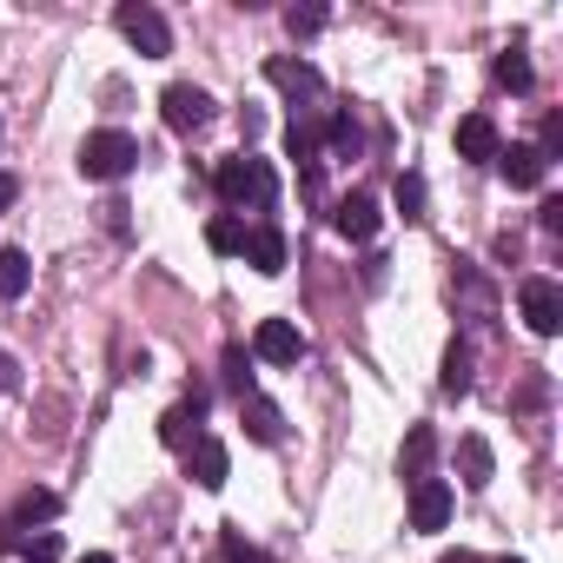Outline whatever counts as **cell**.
Listing matches in <instances>:
<instances>
[{"mask_svg":"<svg viewBox=\"0 0 563 563\" xmlns=\"http://www.w3.org/2000/svg\"><path fill=\"white\" fill-rule=\"evenodd\" d=\"M0 385H14V358L8 352H0Z\"/></svg>","mask_w":563,"mask_h":563,"instance_id":"d6a6232c","label":"cell"},{"mask_svg":"<svg viewBox=\"0 0 563 563\" xmlns=\"http://www.w3.org/2000/svg\"><path fill=\"white\" fill-rule=\"evenodd\" d=\"M21 563H60V537L54 530H34V537H14Z\"/></svg>","mask_w":563,"mask_h":563,"instance_id":"7402d4cb","label":"cell"},{"mask_svg":"<svg viewBox=\"0 0 563 563\" xmlns=\"http://www.w3.org/2000/svg\"><path fill=\"white\" fill-rule=\"evenodd\" d=\"M14 199H21V179H14V173H0V212H8Z\"/></svg>","mask_w":563,"mask_h":563,"instance_id":"4dcf8cb0","label":"cell"},{"mask_svg":"<svg viewBox=\"0 0 563 563\" xmlns=\"http://www.w3.org/2000/svg\"><path fill=\"white\" fill-rule=\"evenodd\" d=\"M27 286H34V265H27V252L0 245V299H21Z\"/></svg>","mask_w":563,"mask_h":563,"instance_id":"e0dca14e","label":"cell"},{"mask_svg":"<svg viewBox=\"0 0 563 563\" xmlns=\"http://www.w3.org/2000/svg\"><path fill=\"white\" fill-rule=\"evenodd\" d=\"M286 153L299 159V173H306V192H319V120H292L286 126Z\"/></svg>","mask_w":563,"mask_h":563,"instance_id":"8fae6325","label":"cell"},{"mask_svg":"<svg viewBox=\"0 0 563 563\" xmlns=\"http://www.w3.org/2000/svg\"><path fill=\"white\" fill-rule=\"evenodd\" d=\"M192 424H199V418H192L186 405H173V411L159 418V438H166L173 451H192V444H199V431H192Z\"/></svg>","mask_w":563,"mask_h":563,"instance_id":"ffe728a7","label":"cell"},{"mask_svg":"<svg viewBox=\"0 0 563 563\" xmlns=\"http://www.w3.org/2000/svg\"><path fill=\"white\" fill-rule=\"evenodd\" d=\"M252 352H258L265 365H299V358H306V332H299L292 319H258Z\"/></svg>","mask_w":563,"mask_h":563,"instance_id":"8992f818","label":"cell"},{"mask_svg":"<svg viewBox=\"0 0 563 563\" xmlns=\"http://www.w3.org/2000/svg\"><path fill=\"white\" fill-rule=\"evenodd\" d=\"M543 166H550V159H543L537 146H497V173H504L510 186H523V192L543 186Z\"/></svg>","mask_w":563,"mask_h":563,"instance_id":"7c38bea8","label":"cell"},{"mask_svg":"<svg viewBox=\"0 0 563 563\" xmlns=\"http://www.w3.org/2000/svg\"><path fill=\"white\" fill-rule=\"evenodd\" d=\"M286 27L306 41V34H319V27H325V8H286Z\"/></svg>","mask_w":563,"mask_h":563,"instance_id":"83f0119b","label":"cell"},{"mask_svg":"<svg viewBox=\"0 0 563 563\" xmlns=\"http://www.w3.org/2000/svg\"><path fill=\"white\" fill-rule=\"evenodd\" d=\"M133 166H140V146H133L126 133L107 126V133H87V140H80V173H87V179L113 186V179H126Z\"/></svg>","mask_w":563,"mask_h":563,"instance_id":"7a4b0ae2","label":"cell"},{"mask_svg":"<svg viewBox=\"0 0 563 563\" xmlns=\"http://www.w3.org/2000/svg\"><path fill=\"white\" fill-rule=\"evenodd\" d=\"M517 312H523V325L537 339H556L563 332V286H556V278H523V286H517Z\"/></svg>","mask_w":563,"mask_h":563,"instance_id":"277c9868","label":"cell"},{"mask_svg":"<svg viewBox=\"0 0 563 563\" xmlns=\"http://www.w3.org/2000/svg\"><path fill=\"white\" fill-rule=\"evenodd\" d=\"M186 464H192V484H199V490H219V484H225V444H219V438H199V444L186 451Z\"/></svg>","mask_w":563,"mask_h":563,"instance_id":"5bb4252c","label":"cell"},{"mask_svg":"<svg viewBox=\"0 0 563 563\" xmlns=\"http://www.w3.org/2000/svg\"><path fill=\"white\" fill-rule=\"evenodd\" d=\"M431 457H438V431L431 424H411V438H405V484H418V477H431Z\"/></svg>","mask_w":563,"mask_h":563,"instance_id":"2e32d148","label":"cell"},{"mask_svg":"<svg viewBox=\"0 0 563 563\" xmlns=\"http://www.w3.org/2000/svg\"><path fill=\"white\" fill-rule=\"evenodd\" d=\"M438 563H477V556H471V550H444Z\"/></svg>","mask_w":563,"mask_h":563,"instance_id":"1f68e13d","label":"cell"},{"mask_svg":"<svg viewBox=\"0 0 563 563\" xmlns=\"http://www.w3.org/2000/svg\"><path fill=\"white\" fill-rule=\"evenodd\" d=\"M225 385H232V391H239V398H252V358H245V352H239V345H232V352H225Z\"/></svg>","mask_w":563,"mask_h":563,"instance_id":"4316f807","label":"cell"},{"mask_svg":"<svg viewBox=\"0 0 563 563\" xmlns=\"http://www.w3.org/2000/svg\"><path fill=\"white\" fill-rule=\"evenodd\" d=\"M332 225H339V239L365 245V239L378 232V199H372V192H345V199L332 206Z\"/></svg>","mask_w":563,"mask_h":563,"instance_id":"30bf717a","label":"cell"},{"mask_svg":"<svg viewBox=\"0 0 563 563\" xmlns=\"http://www.w3.org/2000/svg\"><path fill=\"white\" fill-rule=\"evenodd\" d=\"M239 418H245V431H252L258 444H278V438H286V418H278L272 398H239Z\"/></svg>","mask_w":563,"mask_h":563,"instance_id":"9a60e30c","label":"cell"},{"mask_svg":"<svg viewBox=\"0 0 563 563\" xmlns=\"http://www.w3.org/2000/svg\"><path fill=\"white\" fill-rule=\"evenodd\" d=\"M80 563H113V556H100V550H93V556H80Z\"/></svg>","mask_w":563,"mask_h":563,"instance_id":"836d02e7","label":"cell"},{"mask_svg":"<svg viewBox=\"0 0 563 563\" xmlns=\"http://www.w3.org/2000/svg\"><path fill=\"white\" fill-rule=\"evenodd\" d=\"M543 232H563V199H543Z\"/></svg>","mask_w":563,"mask_h":563,"instance_id":"f546056e","label":"cell"},{"mask_svg":"<svg viewBox=\"0 0 563 563\" xmlns=\"http://www.w3.org/2000/svg\"><path fill=\"white\" fill-rule=\"evenodd\" d=\"M438 385H444V398H464V391H471V345H464V339H451L444 378H438Z\"/></svg>","mask_w":563,"mask_h":563,"instance_id":"ac0fdd59","label":"cell"},{"mask_svg":"<svg viewBox=\"0 0 563 563\" xmlns=\"http://www.w3.org/2000/svg\"><path fill=\"white\" fill-rule=\"evenodd\" d=\"M325 140H332V153H358V126H352V113H332V120H325Z\"/></svg>","mask_w":563,"mask_h":563,"instance_id":"484cf974","label":"cell"},{"mask_svg":"<svg viewBox=\"0 0 563 563\" xmlns=\"http://www.w3.org/2000/svg\"><path fill=\"white\" fill-rule=\"evenodd\" d=\"M265 80H272L278 93H292V100H319V93H325L319 67H312V60H286V54H278V60H265Z\"/></svg>","mask_w":563,"mask_h":563,"instance_id":"ba28073f","label":"cell"},{"mask_svg":"<svg viewBox=\"0 0 563 563\" xmlns=\"http://www.w3.org/2000/svg\"><path fill=\"white\" fill-rule=\"evenodd\" d=\"M159 113H166L173 133H199V126L212 120V93H199L192 80H173V87L159 93Z\"/></svg>","mask_w":563,"mask_h":563,"instance_id":"5b68a950","label":"cell"},{"mask_svg":"<svg viewBox=\"0 0 563 563\" xmlns=\"http://www.w3.org/2000/svg\"><path fill=\"white\" fill-rule=\"evenodd\" d=\"M497 146H504V140H497L490 113H464V120H457V153H464V159H497Z\"/></svg>","mask_w":563,"mask_h":563,"instance_id":"4fadbf2b","label":"cell"},{"mask_svg":"<svg viewBox=\"0 0 563 563\" xmlns=\"http://www.w3.org/2000/svg\"><path fill=\"white\" fill-rule=\"evenodd\" d=\"M239 258L252 265V272H286V232L278 225H245V245H239Z\"/></svg>","mask_w":563,"mask_h":563,"instance_id":"9c48e42d","label":"cell"},{"mask_svg":"<svg viewBox=\"0 0 563 563\" xmlns=\"http://www.w3.org/2000/svg\"><path fill=\"white\" fill-rule=\"evenodd\" d=\"M113 27L146 54V60H159V54H173V27H166V14L159 8H146V0H120V14H113Z\"/></svg>","mask_w":563,"mask_h":563,"instance_id":"3957f363","label":"cell"},{"mask_svg":"<svg viewBox=\"0 0 563 563\" xmlns=\"http://www.w3.org/2000/svg\"><path fill=\"white\" fill-rule=\"evenodd\" d=\"M504 563H523V556H504Z\"/></svg>","mask_w":563,"mask_h":563,"instance_id":"e575fe53","label":"cell"},{"mask_svg":"<svg viewBox=\"0 0 563 563\" xmlns=\"http://www.w3.org/2000/svg\"><path fill=\"white\" fill-rule=\"evenodd\" d=\"M457 464H464V484H471V490L490 484V444H484V438H464V444H457Z\"/></svg>","mask_w":563,"mask_h":563,"instance_id":"d6986e66","label":"cell"},{"mask_svg":"<svg viewBox=\"0 0 563 563\" xmlns=\"http://www.w3.org/2000/svg\"><path fill=\"white\" fill-rule=\"evenodd\" d=\"M497 80H504L510 93H530V60H523V54H497Z\"/></svg>","mask_w":563,"mask_h":563,"instance_id":"cb8c5ba5","label":"cell"},{"mask_svg":"<svg viewBox=\"0 0 563 563\" xmlns=\"http://www.w3.org/2000/svg\"><path fill=\"white\" fill-rule=\"evenodd\" d=\"M451 523V484L444 477H418L411 484V530H444Z\"/></svg>","mask_w":563,"mask_h":563,"instance_id":"52a82bcc","label":"cell"},{"mask_svg":"<svg viewBox=\"0 0 563 563\" xmlns=\"http://www.w3.org/2000/svg\"><path fill=\"white\" fill-rule=\"evenodd\" d=\"M206 245H212V252H239V245H245V219H239V212H219V219L206 225Z\"/></svg>","mask_w":563,"mask_h":563,"instance_id":"44dd1931","label":"cell"},{"mask_svg":"<svg viewBox=\"0 0 563 563\" xmlns=\"http://www.w3.org/2000/svg\"><path fill=\"white\" fill-rule=\"evenodd\" d=\"M225 563H258V550H252L239 530H225Z\"/></svg>","mask_w":563,"mask_h":563,"instance_id":"f1b7e54d","label":"cell"},{"mask_svg":"<svg viewBox=\"0 0 563 563\" xmlns=\"http://www.w3.org/2000/svg\"><path fill=\"white\" fill-rule=\"evenodd\" d=\"M54 510H60V497H54V490H27V497L14 504V523H47Z\"/></svg>","mask_w":563,"mask_h":563,"instance_id":"603a6c76","label":"cell"},{"mask_svg":"<svg viewBox=\"0 0 563 563\" xmlns=\"http://www.w3.org/2000/svg\"><path fill=\"white\" fill-rule=\"evenodd\" d=\"M398 212L405 219H424V179L418 173H398Z\"/></svg>","mask_w":563,"mask_h":563,"instance_id":"d4e9b609","label":"cell"},{"mask_svg":"<svg viewBox=\"0 0 563 563\" xmlns=\"http://www.w3.org/2000/svg\"><path fill=\"white\" fill-rule=\"evenodd\" d=\"M212 186H219V199L232 206V212H272V199H278V179H272V166L265 159H252V153H239V159H219V173H212Z\"/></svg>","mask_w":563,"mask_h":563,"instance_id":"6da1fadb","label":"cell"}]
</instances>
